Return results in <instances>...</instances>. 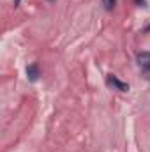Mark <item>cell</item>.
Returning a JSON list of instances; mask_svg holds the SVG:
<instances>
[{"instance_id": "obj_1", "label": "cell", "mask_w": 150, "mask_h": 152, "mask_svg": "<svg viewBox=\"0 0 150 152\" xmlns=\"http://www.w3.org/2000/svg\"><path fill=\"white\" fill-rule=\"evenodd\" d=\"M136 62H138L140 69L143 71V76L150 81V51H140L136 55Z\"/></svg>"}, {"instance_id": "obj_2", "label": "cell", "mask_w": 150, "mask_h": 152, "mask_svg": "<svg viewBox=\"0 0 150 152\" xmlns=\"http://www.w3.org/2000/svg\"><path fill=\"white\" fill-rule=\"evenodd\" d=\"M106 83H108L110 88L118 90V92H127V90H129V83L122 81L118 76H115V75H108L106 76Z\"/></svg>"}, {"instance_id": "obj_3", "label": "cell", "mask_w": 150, "mask_h": 152, "mask_svg": "<svg viewBox=\"0 0 150 152\" xmlns=\"http://www.w3.org/2000/svg\"><path fill=\"white\" fill-rule=\"evenodd\" d=\"M39 76H41V73H39V66L37 64H30V66L27 67V78H28L30 81H37Z\"/></svg>"}, {"instance_id": "obj_4", "label": "cell", "mask_w": 150, "mask_h": 152, "mask_svg": "<svg viewBox=\"0 0 150 152\" xmlns=\"http://www.w3.org/2000/svg\"><path fill=\"white\" fill-rule=\"evenodd\" d=\"M115 5H117V0H104V7H106V11H113Z\"/></svg>"}, {"instance_id": "obj_5", "label": "cell", "mask_w": 150, "mask_h": 152, "mask_svg": "<svg viewBox=\"0 0 150 152\" xmlns=\"http://www.w3.org/2000/svg\"><path fill=\"white\" fill-rule=\"evenodd\" d=\"M20 4H21V0H14V7H18Z\"/></svg>"}, {"instance_id": "obj_6", "label": "cell", "mask_w": 150, "mask_h": 152, "mask_svg": "<svg viewBox=\"0 0 150 152\" xmlns=\"http://www.w3.org/2000/svg\"><path fill=\"white\" fill-rule=\"evenodd\" d=\"M136 2H141V4H143V7H147V2H145V0H136Z\"/></svg>"}, {"instance_id": "obj_7", "label": "cell", "mask_w": 150, "mask_h": 152, "mask_svg": "<svg viewBox=\"0 0 150 152\" xmlns=\"http://www.w3.org/2000/svg\"><path fill=\"white\" fill-rule=\"evenodd\" d=\"M149 30H150V27H149Z\"/></svg>"}]
</instances>
